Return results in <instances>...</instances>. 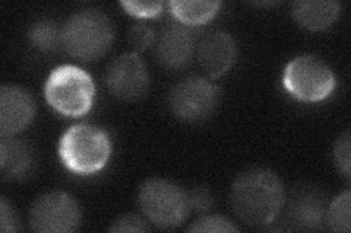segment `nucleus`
<instances>
[{
	"label": "nucleus",
	"instance_id": "nucleus-1",
	"mask_svg": "<svg viewBox=\"0 0 351 233\" xmlns=\"http://www.w3.org/2000/svg\"><path fill=\"white\" fill-rule=\"evenodd\" d=\"M285 204V193L276 172L252 168L241 172L230 190L234 215L252 228L271 225Z\"/></svg>",
	"mask_w": 351,
	"mask_h": 233
},
{
	"label": "nucleus",
	"instance_id": "nucleus-2",
	"mask_svg": "<svg viewBox=\"0 0 351 233\" xmlns=\"http://www.w3.org/2000/svg\"><path fill=\"white\" fill-rule=\"evenodd\" d=\"M58 153L72 174L91 175L106 168L112 154V141L100 127L76 124L62 135Z\"/></svg>",
	"mask_w": 351,
	"mask_h": 233
},
{
	"label": "nucleus",
	"instance_id": "nucleus-3",
	"mask_svg": "<svg viewBox=\"0 0 351 233\" xmlns=\"http://www.w3.org/2000/svg\"><path fill=\"white\" fill-rule=\"evenodd\" d=\"M112 20L97 9L73 14L62 28V47L81 61L98 60L113 42Z\"/></svg>",
	"mask_w": 351,
	"mask_h": 233
},
{
	"label": "nucleus",
	"instance_id": "nucleus-4",
	"mask_svg": "<svg viewBox=\"0 0 351 233\" xmlns=\"http://www.w3.org/2000/svg\"><path fill=\"white\" fill-rule=\"evenodd\" d=\"M44 98L56 113L64 117H82L93 108L95 83L78 66L63 64L49 74L44 85Z\"/></svg>",
	"mask_w": 351,
	"mask_h": 233
},
{
	"label": "nucleus",
	"instance_id": "nucleus-5",
	"mask_svg": "<svg viewBox=\"0 0 351 233\" xmlns=\"http://www.w3.org/2000/svg\"><path fill=\"white\" fill-rule=\"evenodd\" d=\"M138 204L151 223L161 229L180 226L191 213L188 193L162 178H151L141 185Z\"/></svg>",
	"mask_w": 351,
	"mask_h": 233
},
{
	"label": "nucleus",
	"instance_id": "nucleus-6",
	"mask_svg": "<svg viewBox=\"0 0 351 233\" xmlns=\"http://www.w3.org/2000/svg\"><path fill=\"white\" fill-rule=\"evenodd\" d=\"M282 85L298 101L321 102L331 96L335 87V74L322 59L304 54L285 66Z\"/></svg>",
	"mask_w": 351,
	"mask_h": 233
},
{
	"label": "nucleus",
	"instance_id": "nucleus-7",
	"mask_svg": "<svg viewBox=\"0 0 351 233\" xmlns=\"http://www.w3.org/2000/svg\"><path fill=\"white\" fill-rule=\"evenodd\" d=\"M218 87L204 76L184 77L169 96L171 113L186 123H197L210 117L218 104Z\"/></svg>",
	"mask_w": 351,
	"mask_h": 233
},
{
	"label": "nucleus",
	"instance_id": "nucleus-8",
	"mask_svg": "<svg viewBox=\"0 0 351 233\" xmlns=\"http://www.w3.org/2000/svg\"><path fill=\"white\" fill-rule=\"evenodd\" d=\"M81 225V207L64 191H51L36 200L29 212V226L40 233L75 232Z\"/></svg>",
	"mask_w": 351,
	"mask_h": 233
},
{
	"label": "nucleus",
	"instance_id": "nucleus-9",
	"mask_svg": "<svg viewBox=\"0 0 351 233\" xmlns=\"http://www.w3.org/2000/svg\"><path fill=\"white\" fill-rule=\"evenodd\" d=\"M104 79L108 92L123 101H136L149 87L147 64L138 53H125L110 61Z\"/></svg>",
	"mask_w": 351,
	"mask_h": 233
},
{
	"label": "nucleus",
	"instance_id": "nucleus-10",
	"mask_svg": "<svg viewBox=\"0 0 351 233\" xmlns=\"http://www.w3.org/2000/svg\"><path fill=\"white\" fill-rule=\"evenodd\" d=\"M287 203V220L294 229H319L326 220V200L324 193L315 185L294 188Z\"/></svg>",
	"mask_w": 351,
	"mask_h": 233
},
{
	"label": "nucleus",
	"instance_id": "nucleus-11",
	"mask_svg": "<svg viewBox=\"0 0 351 233\" xmlns=\"http://www.w3.org/2000/svg\"><path fill=\"white\" fill-rule=\"evenodd\" d=\"M36 115L32 95L16 85H3L0 90V135L12 137L25 130Z\"/></svg>",
	"mask_w": 351,
	"mask_h": 233
},
{
	"label": "nucleus",
	"instance_id": "nucleus-12",
	"mask_svg": "<svg viewBox=\"0 0 351 233\" xmlns=\"http://www.w3.org/2000/svg\"><path fill=\"white\" fill-rule=\"evenodd\" d=\"M195 51V36L183 24L169 22L156 42V57L162 68L179 70L188 66Z\"/></svg>",
	"mask_w": 351,
	"mask_h": 233
},
{
	"label": "nucleus",
	"instance_id": "nucleus-13",
	"mask_svg": "<svg viewBox=\"0 0 351 233\" xmlns=\"http://www.w3.org/2000/svg\"><path fill=\"white\" fill-rule=\"evenodd\" d=\"M237 57V44L232 34L226 31H213L205 36L197 47V60L205 73L217 79L226 74Z\"/></svg>",
	"mask_w": 351,
	"mask_h": 233
},
{
	"label": "nucleus",
	"instance_id": "nucleus-14",
	"mask_svg": "<svg viewBox=\"0 0 351 233\" xmlns=\"http://www.w3.org/2000/svg\"><path fill=\"white\" fill-rule=\"evenodd\" d=\"M36 165V153L22 139L2 137L0 141V171L6 180H24Z\"/></svg>",
	"mask_w": 351,
	"mask_h": 233
},
{
	"label": "nucleus",
	"instance_id": "nucleus-15",
	"mask_svg": "<svg viewBox=\"0 0 351 233\" xmlns=\"http://www.w3.org/2000/svg\"><path fill=\"white\" fill-rule=\"evenodd\" d=\"M341 5L332 0H304L293 6V18L309 31H321L331 27L337 20Z\"/></svg>",
	"mask_w": 351,
	"mask_h": 233
},
{
	"label": "nucleus",
	"instance_id": "nucleus-16",
	"mask_svg": "<svg viewBox=\"0 0 351 233\" xmlns=\"http://www.w3.org/2000/svg\"><path fill=\"white\" fill-rule=\"evenodd\" d=\"M170 12L184 27L204 25L211 20L221 8L215 0H171Z\"/></svg>",
	"mask_w": 351,
	"mask_h": 233
},
{
	"label": "nucleus",
	"instance_id": "nucleus-17",
	"mask_svg": "<svg viewBox=\"0 0 351 233\" xmlns=\"http://www.w3.org/2000/svg\"><path fill=\"white\" fill-rule=\"evenodd\" d=\"M31 46L41 53H53L62 46V28L51 19H40L28 31Z\"/></svg>",
	"mask_w": 351,
	"mask_h": 233
},
{
	"label": "nucleus",
	"instance_id": "nucleus-18",
	"mask_svg": "<svg viewBox=\"0 0 351 233\" xmlns=\"http://www.w3.org/2000/svg\"><path fill=\"white\" fill-rule=\"evenodd\" d=\"M350 208H351V194L344 191L334 198L326 210V223L331 230L348 233L351 230L350 223Z\"/></svg>",
	"mask_w": 351,
	"mask_h": 233
},
{
	"label": "nucleus",
	"instance_id": "nucleus-19",
	"mask_svg": "<svg viewBox=\"0 0 351 233\" xmlns=\"http://www.w3.org/2000/svg\"><path fill=\"white\" fill-rule=\"evenodd\" d=\"M189 232H206V233H228V232H240V228L233 223L232 220L221 215H205L197 219L189 226Z\"/></svg>",
	"mask_w": 351,
	"mask_h": 233
},
{
	"label": "nucleus",
	"instance_id": "nucleus-20",
	"mask_svg": "<svg viewBox=\"0 0 351 233\" xmlns=\"http://www.w3.org/2000/svg\"><path fill=\"white\" fill-rule=\"evenodd\" d=\"M351 144H350V131H344L335 141L334 146V162L338 171L341 172L347 180H350L351 174Z\"/></svg>",
	"mask_w": 351,
	"mask_h": 233
},
{
	"label": "nucleus",
	"instance_id": "nucleus-21",
	"mask_svg": "<svg viewBox=\"0 0 351 233\" xmlns=\"http://www.w3.org/2000/svg\"><path fill=\"white\" fill-rule=\"evenodd\" d=\"M128 41L135 49V51H144L149 49L151 44L156 41V32L145 22H139V24H135L129 29Z\"/></svg>",
	"mask_w": 351,
	"mask_h": 233
},
{
	"label": "nucleus",
	"instance_id": "nucleus-22",
	"mask_svg": "<svg viewBox=\"0 0 351 233\" xmlns=\"http://www.w3.org/2000/svg\"><path fill=\"white\" fill-rule=\"evenodd\" d=\"M189 210L196 215H205L214 204L211 191L206 187H195L188 193Z\"/></svg>",
	"mask_w": 351,
	"mask_h": 233
},
{
	"label": "nucleus",
	"instance_id": "nucleus-23",
	"mask_svg": "<svg viewBox=\"0 0 351 233\" xmlns=\"http://www.w3.org/2000/svg\"><path fill=\"white\" fill-rule=\"evenodd\" d=\"M110 232H149V226L147 223V220L144 217H141L138 215H132L126 213L119 216L112 226L108 228Z\"/></svg>",
	"mask_w": 351,
	"mask_h": 233
},
{
	"label": "nucleus",
	"instance_id": "nucleus-24",
	"mask_svg": "<svg viewBox=\"0 0 351 233\" xmlns=\"http://www.w3.org/2000/svg\"><path fill=\"white\" fill-rule=\"evenodd\" d=\"M126 10V14L136 18H156L161 14L162 2H132L125 0L120 3Z\"/></svg>",
	"mask_w": 351,
	"mask_h": 233
},
{
	"label": "nucleus",
	"instance_id": "nucleus-25",
	"mask_svg": "<svg viewBox=\"0 0 351 233\" xmlns=\"http://www.w3.org/2000/svg\"><path fill=\"white\" fill-rule=\"evenodd\" d=\"M0 230L3 233L21 230L18 215L14 207L8 203V200L5 197L0 200Z\"/></svg>",
	"mask_w": 351,
	"mask_h": 233
}]
</instances>
